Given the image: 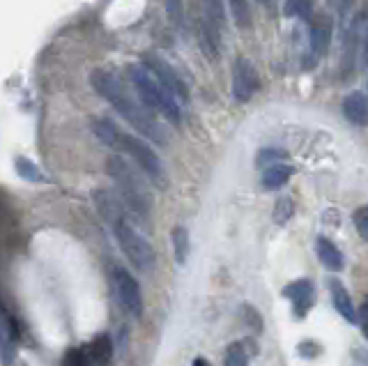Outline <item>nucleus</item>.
<instances>
[{"label":"nucleus","instance_id":"nucleus-27","mask_svg":"<svg viewBox=\"0 0 368 366\" xmlns=\"http://www.w3.org/2000/svg\"><path fill=\"white\" fill-rule=\"evenodd\" d=\"M352 221H355V228H357L359 238L368 242V205L357 207L355 214H352Z\"/></svg>","mask_w":368,"mask_h":366},{"label":"nucleus","instance_id":"nucleus-16","mask_svg":"<svg viewBox=\"0 0 368 366\" xmlns=\"http://www.w3.org/2000/svg\"><path fill=\"white\" fill-rule=\"evenodd\" d=\"M92 132L97 134V139L104 143V146L108 148H118V141H120V129L115 127L113 120L108 118H97L95 122H92Z\"/></svg>","mask_w":368,"mask_h":366},{"label":"nucleus","instance_id":"nucleus-14","mask_svg":"<svg viewBox=\"0 0 368 366\" xmlns=\"http://www.w3.org/2000/svg\"><path fill=\"white\" fill-rule=\"evenodd\" d=\"M205 5V28H210V31L216 35V37H221L219 31L223 26H226V10H223V0H203Z\"/></svg>","mask_w":368,"mask_h":366},{"label":"nucleus","instance_id":"nucleus-25","mask_svg":"<svg viewBox=\"0 0 368 366\" xmlns=\"http://www.w3.org/2000/svg\"><path fill=\"white\" fill-rule=\"evenodd\" d=\"M226 366H249V355L242 343H233L226 353Z\"/></svg>","mask_w":368,"mask_h":366},{"label":"nucleus","instance_id":"nucleus-29","mask_svg":"<svg viewBox=\"0 0 368 366\" xmlns=\"http://www.w3.org/2000/svg\"><path fill=\"white\" fill-rule=\"evenodd\" d=\"M166 10H168L173 24H182V0H166Z\"/></svg>","mask_w":368,"mask_h":366},{"label":"nucleus","instance_id":"nucleus-5","mask_svg":"<svg viewBox=\"0 0 368 366\" xmlns=\"http://www.w3.org/2000/svg\"><path fill=\"white\" fill-rule=\"evenodd\" d=\"M115 150H122V152H127L136 164H139V168L150 177V180L166 186L164 164H161V159H159V155L143 139H136V136L122 132L120 134V141H118V148H115Z\"/></svg>","mask_w":368,"mask_h":366},{"label":"nucleus","instance_id":"nucleus-15","mask_svg":"<svg viewBox=\"0 0 368 366\" xmlns=\"http://www.w3.org/2000/svg\"><path fill=\"white\" fill-rule=\"evenodd\" d=\"M290 175H292V168L288 164H277V166H270L263 171V186L267 191L281 189V186L290 180Z\"/></svg>","mask_w":368,"mask_h":366},{"label":"nucleus","instance_id":"nucleus-6","mask_svg":"<svg viewBox=\"0 0 368 366\" xmlns=\"http://www.w3.org/2000/svg\"><path fill=\"white\" fill-rule=\"evenodd\" d=\"M113 293H115V297H118V302L122 304V308H125L127 313L141 318V313H143L141 286L125 268L113 270Z\"/></svg>","mask_w":368,"mask_h":366},{"label":"nucleus","instance_id":"nucleus-33","mask_svg":"<svg viewBox=\"0 0 368 366\" xmlns=\"http://www.w3.org/2000/svg\"><path fill=\"white\" fill-rule=\"evenodd\" d=\"M261 3H267V0H261Z\"/></svg>","mask_w":368,"mask_h":366},{"label":"nucleus","instance_id":"nucleus-19","mask_svg":"<svg viewBox=\"0 0 368 366\" xmlns=\"http://www.w3.org/2000/svg\"><path fill=\"white\" fill-rule=\"evenodd\" d=\"M173 251H175L177 265H184L189 258V231L184 226L173 228Z\"/></svg>","mask_w":368,"mask_h":366},{"label":"nucleus","instance_id":"nucleus-2","mask_svg":"<svg viewBox=\"0 0 368 366\" xmlns=\"http://www.w3.org/2000/svg\"><path fill=\"white\" fill-rule=\"evenodd\" d=\"M127 76L132 81L136 95L143 104L148 106L150 111L161 113V116L170 122V125H179L182 120V109H179V102L173 92L166 88V85L159 81V78L150 71L146 64H129L127 67Z\"/></svg>","mask_w":368,"mask_h":366},{"label":"nucleus","instance_id":"nucleus-13","mask_svg":"<svg viewBox=\"0 0 368 366\" xmlns=\"http://www.w3.org/2000/svg\"><path fill=\"white\" fill-rule=\"evenodd\" d=\"M315 251H317V258H320V263L329 272H341L345 268V258H343V254L338 251V247L331 240L320 238V240H317V244H315Z\"/></svg>","mask_w":368,"mask_h":366},{"label":"nucleus","instance_id":"nucleus-8","mask_svg":"<svg viewBox=\"0 0 368 366\" xmlns=\"http://www.w3.org/2000/svg\"><path fill=\"white\" fill-rule=\"evenodd\" d=\"M258 90V71L249 58H237L233 64V99L249 102Z\"/></svg>","mask_w":368,"mask_h":366},{"label":"nucleus","instance_id":"nucleus-23","mask_svg":"<svg viewBox=\"0 0 368 366\" xmlns=\"http://www.w3.org/2000/svg\"><path fill=\"white\" fill-rule=\"evenodd\" d=\"M286 17H297V19H311V0H286L283 5Z\"/></svg>","mask_w":368,"mask_h":366},{"label":"nucleus","instance_id":"nucleus-4","mask_svg":"<svg viewBox=\"0 0 368 366\" xmlns=\"http://www.w3.org/2000/svg\"><path fill=\"white\" fill-rule=\"evenodd\" d=\"M134 219H136L134 214H129L125 219L113 221L111 228L115 233V240H118L122 254L129 258V263H132L136 270L152 272L157 265V254H155L152 244L146 240V235H141L139 228L132 224Z\"/></svg>","mask_w":368,"mask_h":366},{"label":"nucleus","instance_id":"nucleus-10","mask_svg":"<svg viewBox=\"0 0 368 366\" xmlns=\"http://www.w3.org/2000/svg\"><path fill=\"white\" fill-rule=\"evenodd\" d=\"M283 295L292 302L295 313L297 315H304L315 302L313 299V284L308 281V279H299V281L288 284L283 288Z\"/></svg>","mask_w":368,"mask_h":366},{"label":"nucleus","instance_id":"nucleus-26","mask_svg":"<svg viewBox=\"0 0 368 366\" xmlns=\"http://www.w3.org/2000/svg\"><path fill=\"white\" fill-rule=\"evenodd\" d=\"M283 152L281 150H272V148H267L263 150L261 155H258V166H261L263 171L265 168H270V166H277V164H283Z\"/></svg>","mask_w":368,"mask_h":366},{"label":"nucleus","instance_id":"nucleus-1","mask_svg":"<svg viewBox=\"0 0 368 366\" xmlns=\"http://www.w3.org/2000/svg\"><path fill=\"white\" fill-rule=\"evenodd\" d=\"M90 83H92V88L97 90V95L104 97L106 102L111 104L129 125L139 129L141 134H146L148 139H152L157 143L166 141V136L161 132V127H159L157 118L152 116V111L125 88L120 76H115L113 71H108V69H95L90 76Z\"/></svg>","mask_w":368,"mask_h":366},{"label":"nucleus","instance_id":"nucleus-11","mask_svg":"<svg viewBox=\"0 0 368 366\" xmlns=\"http://www.w3.org/2000/svg\"><path fill=\"white\" fill-rule=\"evenodd\" d=\"M343 116L355 127H368V97L364 92H350L343 99Z\"/></svg>","mask_w":368,"mask_h":366},{"label":"nucleus","instance_id":"nucleus-24","mask_svg":"<svg viewBox=\"0 0 368 366\" xmlns=\"http://www.w3.org/2000/svg\"><path fill=\"white\" fill-rule=\"evenodd\" d=\"M292 212H295V203H292V198H279V203L274 205V221H277L279 226H283L290 221L292 217Z\"/></svg>","mask_w":368,"mask_h":366},{"label":"nucleus","instance_id":"nucleus-3","mask_svg":"<svg viewBox=\"0 0 368 366\" xmlns=\"http://www.w3.org/2000/svg\"><path fill=\"white\" fill-rule=\"evenodd\" d=\"M106 171L113 177L115 184L120 186V196L132 210V214L139 221H150V210H152V196L150 189L143 182V177L129 166L125 157L113 155L106 159Z\"/></svg>","mask_w":368,"mask_h":366},{"label":"nucleus","instance_id":"nucleus-30","mask_svg":"<svg viewBox=\"0 0 368 366\" xmlns=\"http://www.w3.org/2000/svg\"><path fill=\"white\" fill-rule=\"evenodd\" d=\"M362 329H364V336L368 341V295L364 299V306H362Z\"/></svg>","mask_w":368,"mask_h":366},{"label":"nucleus","instance_id":"nucleus-9","mask_svg":"<svg viewBox=\"0 0 368 366\" xmlns=\"http://www.w3.org/2000/svg\"><path fill=\"white\" fill-rule=\"evenodd\" d=\"M329 42H331V19L327 14H320L308 26V60L304 62V67H315V62L327 51Z\"/></svg>","mask_w":368,"mask_h":366},{"label":"nucleus","instance_id":"nucleus-21","mask_svg":"<svg viewBox=\"0 0 368 366\" xmlns=\"http://www.w3.org/2000/svg\"><path fill=\"white\" fill-rule=\"evenodd\" d=\"M230 12H233V19H235V26L242 28V31H247L251 28V3L249 0H226Z\"/></svg>","mask_w":368,"mask_h":366},{"label":"nucleus","instance_id":"nucleus-22","mask_svg":"<svg viewBox=\"0 0 368 366\" xmlns=\"http://www.w3.org/2000/svg\"><path fill=\"white\" fill-rule=\"evenodd\" d=\"M14 166H17V173L24 177V180H28V182H46V175L42 173L37 164L28 162L26 157H17Z\"/></svg>","mask_w":368,"mask_h":366},{"label":"nucleus","instance_id":"nucleus-18","mask_svg":"<svg viewBox=\"0 0 368 366\" xmlns=\"http://www.w3.org/2000/svg\"><path fill=\"white\" fill-rule=\"evenodd\" d=\"M17 325L12 322L10 313L3 311V366H10L12 357H14V346L12 339L17 341Z\"/></svg>","mask_w":368,"mask_h":366},{"label":"nucleus","instance_id":"nucleus-17","mask_svg":"<svg viewBox=\"0 0 368 366\" xmlns=\"http://www.w3.org/2000/svg\"><path fill=\"white\" fill-rule=\"evenodd\" d=\"M111 355H113V343H111V336L108 334H99L95 341L90 343L88 348V357L95 364H106L111 362Z\"/></svg>","mask_w":368,"mask_h":366},{"label":"nucleus","instance_id":"nucleus-7","mask_svg":"<svg viewBox=\"0 0 368 366\" xmlns=\"http://www.w3.org/2000/svg\"><path fill=\"white\" fill-rule=\"evenodd\" d=\"M143 64H146V67L152 71L159 81H161L166 88H168L173 95L177 97V102L189 104V90H186V83L182 81V78H179V74L170 67L168 62L161 60V58H157V55H146Z\"/></svg>","mask_w":368,"mask_h":366},{"label":"nucleus","instance_id":"nucleus-12","mask_svg":"<svg viewBox=\"0 0 368 366\" xmlns=\"http://www.w3.org/2000/svg\"><path fill=\"white\" fill-rule=\"evenodd\" d=\"M329 290H331V302H334L336 311L341 313L348 322H352V325H355V322H359L357 311H355V304H352L348 288H345V286L338 281V279H331V281H329Z\"/></svg>","mask_w":368,"mask_h":366},{"label":"nucleus","instance_id":"nucleus-31","mask_svg":"<svg viewBox=\"0 0 368 366\" xmlns=\"http://www.w3.org/2000/svg\"><path fill=\"white\" fill-rule=\"evenodd\" d=\"M334 3H336L338 10L345 12V10H348V5H350V0H334Z\"/></svg>","mask_w":368,"mask_h":366},{"label":"nucleus","instance_id":"nucleus-28","mask_svg":"<svg viewBox=\"0 0 368 366\" xmlns=\"http://www.w3.org/2000/svg\"><path fill=\"white\" fill-rule=\"evenodd\" d=\"M62 366H90V357L81 353V350H69V353L64 355Z\"/></svg>","mask_w":368,"mask_h":366},{"label":"nucleus","instance_id":"nucleus-32","mask_svg":"<svg viewBox=\"0 0 368 366\" xmlns=\"http://www.w3.org/2000/svg\"><path fill=\"white\" fill-rule=\"evenodd\" d=\"M191 366H212L210 362L205 360V357H196V360H193V364Z\"/></svg>","mask_w":368,"mask_h":366},{"label":"nucleus","instance_id":"nucleus-20","mask_svg":"<svg viewBox=\"0 0 368 366\" xmlns=\"http://www.w3.org/2000/svg\"><path fill=\"white\" fill-rule=\"evenodd\" d=\"M359 42V21L350 26L348 35H345V49H343V71L350 74L352 71V62H355V49Z\"/></svg>","mask_w":368,"mask_h":366}]
</instances>
